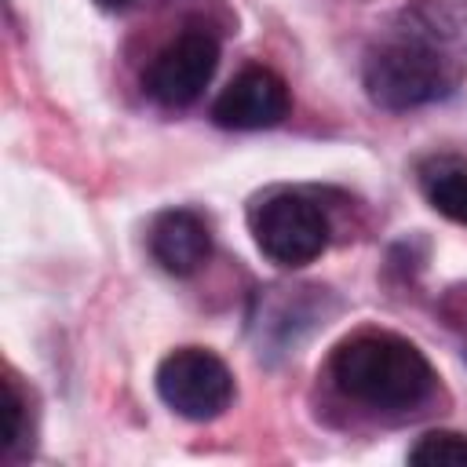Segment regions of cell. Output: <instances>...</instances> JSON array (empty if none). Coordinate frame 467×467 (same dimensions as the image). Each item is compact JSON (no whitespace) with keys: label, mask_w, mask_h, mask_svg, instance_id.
<instances>
[{"label":"cell","mask_w":467,"mask_h":467,"mask_svg":"<svg viewBox=\"0 0 467 467\" xmlns=\"http://www.w3.org/2000/svg\"><path fill=\"white\" fill-rule=\"evenodd\" d=\"M423 193L434 212L467 226V171L452 164H434L423 171Z\"/></svg>","instance_id":"8"},{"label":"cell","mask_w":467,"mask_h":467,"mask_svg":"<svg viewBox=\"0 0 467 467\" xmlns=\"http://www.w3.org/2000/svg\"><path fill=\"white\" fill-rule=\"evenodd\" d=\"M252 237L274 266L299 270L328 248L332 226L317 201L296 190H281L252 208Z\"/></svg>","instance_id":"3"},{"label":"cell","mask_w":467,"mask_h":467,"mask_svg":"<svg viewBox=\"0 0 467 467\" xmlns=\"http://www.w3.org/2000/svg\"><path fill=\"white\" fill-rule=\"evenodd\" d=\"M332 383L358 405L379 412L416 409L434 390L427 354L394 332H358L332 350Z\"/></svg>","instance_id":"2"},{"label":"cell","mask_w":467,"mask_h":467,"mask_svg":"<svg viewBox=\"0 0 467 467\" xmlns=\"http://www.w3.org/2000/svg\"><path fill=\"white\" fill-rule=\"evenodd\" d=\"M26 449H33V427H29V409L26 398L18 394L15 379H4V456L15 460Z\"/></svg>","instance_id":"10"},{"label":"cell","mask_w":467,"mask_h":467,"mask_svg":"<svg viewBox=\"0 0 467 467\" xmlns=\"http://www.w3.org/2000/svg\"><path fill=\"white\" fill-rule=\"evenodd\" d=\"M467 73V0H412L365 51V95L390 113L438 102Z\"/></svg>","instance_id":"1"},{"label":"cell","mask_w":467,"mask_h":467,"mask_svg":"<svg viewBox=\"0 0 467 467\" xmlns=\"http://www.w3.org/2000/svg\"><path fill=\"white\" fill-rule=\"evenodd\" d=\"M409 463H423V467H467V434H456V431H427L409 449Z\"/></svg>","instance_id":"9"},{"label":"cell","mask_w":467,"mask_h":467,"mask_svg":"<svg viewBox=\"0 0 467 467\" xmlns=\"http://www.w3.org/2000/svg\"><path fill=\"white\" fill-rule=\"evenodd\" d=\"M463 358H467V332H463Z\"/></svg>","instance_id":"12"},{"label":"cell","mask_w":467,"mask_h":467,"mask_svg":"<svg viewBox=\"0 0 467 467\" xmlns=\"http://www.w3.org/2000/svg\"><path fill=\"white\" fill-rule=\"evenodd\" d=\"M157 394L161 401L193 423H208L223 416L234 401V372L226 361L204 347H179L157 365Z\"/></svg>","instance_id":"4"},{"label":"cell","mask_w":467,"mask_h":467,"mask_svg":"<svg viewBox=\"0 0 467 467\" xmlns=\"http://www.w3.org/2000/svg\"><path fill=\"white\" fill-rule=\"evenodd\" d=\"M219 66V40L204 26L179 29L146 66L142 88L146 95L164 109H186L193 106Z\"/></svg>","instance_id":"5"},{"label":"cell","mask_w":467,"mask_h":467,"mask_svg":"<svg viewBox=\"0 0 467 467\" xmlns=\"http://www.w3.org/2000/svg\"><path fill=\"white\" fill-rule=\"evenodd\" d=\"M292 95L281 73L266 66L241 69L212 106V120L230 131H263L288 117Z\"/></svg>","instance_id":"6"},{"label":"cell","mask_w":467,"mask_h":467,"mask_svg":"<svg viewBox=\"0 0 467 467\" xmlns=\"http://www.w3.org/2000/svg\"><path fill=\"white\" fill-rule=\"evenodd\" d=\"M99 7H124V4H131V0H95Z\"/></svg>","instance_id":"11"},{"label":"cell","mask_w":467,"mask_h":467,"mask_svg":"<svg viewBox=\"0 0 467 467\" xmlns=\"http://www.w3.org/2000/svg\"><path fill=\"white\" fill-rule=\"evenodd\" d=\"M150 255L175 277L197 274L212 255V230L193 208H168L150 226Z\"/></svg>","instance_id":"7"}]
</instances>
